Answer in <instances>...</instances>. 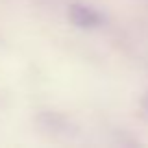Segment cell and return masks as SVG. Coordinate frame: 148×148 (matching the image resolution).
Segmentation results:
<instances>
[{
  "instance_id": "1",
  "label": "cell",
  "mask_w": 148,
  "mask_h": 148,
  "mask_svg": "<svg viewBox=\"0 0 148 148\" xmlns=\"http://www.w3.org/2000/svg\"><path fill=\"white\" fill-rule=\"evenodd\" d=\"M72 18L79 26H92L98 22V15L94 13L89 7H74L72 9Z\"/></svg>"
}]
</instances>
